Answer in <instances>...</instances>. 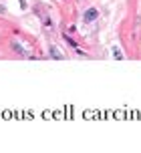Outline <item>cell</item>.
I'll return each instance as SVG.
<instances>
[{
  "instance_id": "cell-4",
  "label": "cell",
  "mask_w": 141,
  "mask_h": 153,
  "mask_svg": "<svg viewBox=\"0 0 141 153\" xmlns=\"http://www.w3.org/2000/svg\"><path fill=\"white\" fill-rule=\"evenodd\" d=\"M113 59H117V61H121V59H123V53H121L119 48H113Z\"/></svg>"
},
{
  "instance_id": "cell-1",
  "label": "cell",
  "mask_w": 141,
  "mask_h": 153,
  "mask_svg": "<svg viewBox=\"0 0 141 153\" xmlns=\"http://www.w3.org/2000/svg\"><path fill=\"white\" fill-rule=\"evenodd\" d=\"M97 16H99V10L97 8H89L85 14H83V18H85V22H93Z\"/></svg>"
},
{
  "instance_id": "cell-3",
  "label": "cell",
  "mask_w": 141,
  "mask_h": 153,
  "mask_svg": "<svg viewBox=\"0 0 141 153\" xmlns=\"http://www.w3.org/2000/svg\"><path fill=\"white\" fill-rule=\"evenodd\" d=\"M10 46H12V48H14V51H16L18 54H20V56H26V51H24V48H22L20 45H18L16 40H12V42H10Z\"/></svg>"
},
{
  "instance_id": "cell-2",
  "label": "cell",
  "mask_w": 141,
  "mask_h": 153,
  "mask_svg": "<svg viewBox=\"0 0 141 153\" xmlns=\"http://www.w3.org/2000/svg\"><path fill=\"white\" fill-rule=\"evenodd\" d=\"M48 53H50V56H53V59H56V61H61V59H65V54L61 53V51H59L56 46H50V48H48Z\"/></svg>"
}]
</instances>
